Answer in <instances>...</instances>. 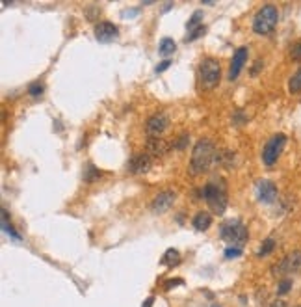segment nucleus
Masks as SVG:
<instances>
[{"label": "nucleus", "instance_id": "nucleus-7", "mask_svg": "<svg viewBox=\"0 0 301 307\" xmlns=\"http://www.w3.org/2000/svg\"><path fill=\"white\" fill-rule=\"evenodd\" d=\"M301 270V251H292L281 263H277L273 266V274L275 276H288V274H296Z\"/></svg>", "mask_w": 301, "mask_h": 307}, {"label": "nucleus", "instance_id": "nucleus-18", "mask_svg": "<svg viewBox=\"0 0 301 307\" xmlns=\"http://www.w3.org/2000/svg\"><path fill=\"white\" fill-rule=\"evenodd\" d=\"M288 92L290 93H299L301 92V67L296 73L292 75V78L288 80Z\"/></svg>", "mask_w": 301, "mask_h": 307}, {"label": "nucleus", "instance_id": "nucleus-16", "mask_svg": "<svg viewBox=\"0 0 301 307\" xmlns=\"http://www.w3.org/2000/svg\"><path fill=\"white\" fill-rule=\"evenodd\" d=\"M175 50H177V45L171 38H164L160 41V45H158V52H160L162 56H170V54H173Z\"/></svg>", "mask_w": 301, "mask_h": 307}, {"label": "nucleus", "instance_id": "nucleus-24", "mask_svg": "<svg viewBox=\"0 0 301 307\" xmlns=\"http://www.w3.org/2000/svg\"><path fill=\"white\" fill-rule=\"evenodd\" d=\"M28 93L32 95V97H37V95H41L43 93V84L41 82H34L28 86Z\"/></svg>", "mask_w": 301, "mask_h": 307}, {"label": "nucleus", "instance_id": "nucleus-10", "mask_svg": "<svg viewBox=\"0 0 301 307\" xmlns=\"http://www.w3.org/2000/svg\"><path fill=\"white\" fill-rule=\"evenodd\" d=\"M117 35H119V28L114 23H110V21H101L95 26V38L99 41H102V43H110Z\"/></svg>", "mask_w": 301, "mask_h": 307}, {"label": "nucleus", "instance_id": "nucleus-13", "mask_svg": "<svg viewBox=\"0 0 301 307\" xmlns=\"http://www.w3.org/2000/svg\"><path fill=\"white\" fill-rule=\"evenodd\" d=\"M246 60H248V49L246 47H240L236 49V52L233 54V62H231V69H229V78L231 80H236L242 71V67L246 65Z\"/></svg>", "mask_w": 301, "mask_h": 307}, {"label": "nucleus", "instance_id": "nucleus-25", "mask_svg": "<svg viewBox=\"0 0 301 307\" xmlns=\"http://www.w3.org/2000/svg\"><path fill=\"white\" fill-rule=\"evenodd\" d=\"M290 288H292V281H290V279H283V281L279 283V287H277V293L283 296V294H287Z\"/></svg>", "mask_w": 301, "mask_h": 307}, {"label": "nucleus", "instance_id": "nucleus-1", "mask_svg": "<svg viewBox=\"0 0 301 307\" xmlns=\"http://www.w3.org/2000/svg\"><path fill=\"white\" fill-rule=\"evenodd\" d=\"M219 160V151L216 149L214 141L209 138H203L194 146L192 151V160H190V170L192 173H204Z\"/></svg>", "mask_w": 301, "mask_h": 307}, {"label": "nucleus", "instance_id": "nucleus-15", "mask_svg": "<svg viewBox=\"0 0 301 307\" xmlns=\"http://www.w3.org/2000/svg\"><path fill=\"white\" fill-rule=\"evenodd\" d=\"M192 224L197 231H206L212 225V216L209 212H197L192 220Z\"/></svg>", "mask_w": 301, "mask_h": 307}, {"label": "nucleus", "instance_id": "nucleus-30", "mask_svg": "<svg viewBox=\"0 0 301 307\" xmlns=\"http://www.w3.org/2000/svg\"><path fill=\"white\" fill-rule=\"evenodd\" d=\"M170 65H171V60H164V62H162V64H158V65H156V69H155V71H156V73H162V71H165V69L170 67Z\"/></svg>", "mask_w": 301, "mask_h": 307}, {"label": "nucleus", "instance_id": "nucleus-6", "mask_svg": "<svg viewBox=\"0 0 301 307\" xmlns=\"http://www.w3.org/2000/svg\"><path fill=\"white\" fill-rule=\"evenodd\" d=\"M199 75H201V82L206 88H214V86H218L219 78H221V67H219V64L214 58H206L201 64Z\"/></svg>", "mask_w": 301, "mask_h": 307}, {"label": "nucleus", "instance_id": "nucleus-2", "mask_svg": "<svg viewBox=\"0 0 301 307\" xmlns=\"http://www.w3.org/2000/svg\"><path fill=\"white\" fill-rule=\"evenodd\" d=\"M279 21V10L273 4H264L253 19V30L260 35L270 34Z\"/></svg>", "mask_w": 301, "mask_h": 307}, {"label": "nucleus", "instance_id": "nucleus-19", "mask_svg": "<svg viewBox=\"0 0 301 307\" xmlns=\"http://www.w3.org/2000/svg\"><path fill=\"white\" fill-rule=\"evenodd\" d=\"M273 249H275V240H273L272 237H268V239L262 242V246L258 248V254L257 255H258V257H266V255L272 254Z\"/></svg>", "mask_w": 301, "mask_h": 307}, {"label": "nucleus", "instance_id": "nucleus-14", "mask_svg": "<svg viewBox=\"0 0 301 307\" xmlns=\"http://www.w3.org/2000/svg\"><path fill=\"white\" fill-rule=\"evenodd\" d=\"M170 151V143L162 138H149L147 140V153L150 156H162Z\"/></svg>", "mask_w": 301, "mask_h": 307}, {"label": "nucleus", "instance_id": "nucleus-21", "mask_svg": "<svg viewBox=\"0 0 301 307\" xmlns=\"http://www.w3.org/2000/svg\"><path fill=\"white\" fill-rule=\"evenodd\" d=\"M101 175H102V173L97 170V168L93 166V164H88V166H86V171H84V179L88 180V183H91V180H97Z\"/></svg>", "mask_w": 301, "mask_h": 307}, {"label": "nucleus", "instance_id": "nucleus-3", "mask_svg": "<svg viewBox=\"0 0 301 307\" xmlns=\"http://www.w3.org/2000/svg\"><path fill=\"white\" fill-rule=\"evenodd\" d=\"M219 233H221V239H223L225 242L233 244L234 248H240V246L248 240V229H246V225H243L242 222H238V220H229V222H225V224L221 225Z\"/></svg>", "mask_w": 301, "mask_h": 307}, {"label": "nucleus", "instance_id": "nucleus-26", "mask_svg": "<svg viewBox=\"0 0 301 307\" xmlns=\"http://www.w3.org/2000/svg\"><path fill=\"white\" fill-rule=\"evenodd\" d=\"M290 56L294 60H301V41H296V43H292L290 47Z\"/></svg>", "mask_w": 301, "mask_h": 307}, {"label": "nucleus", "instance_id": "nucleus-11", "mask_svg": "<svg viewBox=\"0 0 301 307\" xmlns=\"http://www.w3.org/2000/svg\"><path fill=\"white\" fill-rule=\"evenodd\" d=\"M153 164V156L149 153H140V155H134L126 164V170L130 173H145L147 170Z\"/></svg>", "mask_w": 301, "mask_h": 307}, {"label": "nucleus", "instance_id": "nucleus-17", "mask_svg": "<svg viewBox=\"0 0 301 307\" xmlns=\"http://www.w3.org/2000/svg\"><path fill=\"white\" fill-rule=\"evenodd\" d=\"M162 263L167 264V266H177L180 263V254L177 249H167L164 257H162Z\"/></svg>", "mask_w": 301, "mask_h": 307}, {"label": "nucleus", "instance_id": "nucleus-12", "mask_svg": "<svg viewBox=\"0 0 301 307\" xmlns=\"http://www.w3.org/2000/svg\"><path fill=\"white\" fill-rule=\"evenodd\" d=\"M257 194H258V200L262 201V203H273V201L277 200V186L268 179L258 180Z\"/></svg>", "mask_w": 301, "mask_h": 307}, {"label": "nucleus", "instance_id": "nucleus-9", "mask_svg": "<svg viewBox=\"0 0 301 307\" xmlns=\"http://www.w3.org/2000/svg\"><path fill=\"white\" fill-rule=\"evenodd\" d=\"M173 203H175V192L164 190L153 200L150 209H153V212H156V214H164V212H167V210L171 209Z\"/></svg>", "mask_w": 301, "mask_h": 307}, {"label": "nucleus", "instance_id": "nucleus-32", "mask_svg": "<svg viewBox=\"0 0 301 307\" xmlns=\"http://www.w3.org/2000/svg\"><path fill=\"white\" fill-rule=\"evenodd\" d=\"M150 303H153V298H149V300H147V303L143 307H150Z\"/></svg>", "mask_w": 301, "mask_h": 307}, {"label": "nucleus", "instance_id": "nucleus-29", "mask_svg": "<svg viewBox=\"0 0 301 307\" xmlns=\"http://www.w3.org/2000/svg\"><path fill=\"white\" fill-rule=\"evenodd\" d=\"M242 254V248H227L225 249V257L227 259H233V257H238V255Z\"/></svg>", "mask_w": 301, "mask_h": 307}, {"label": "nucleus", "instance_id": "nucleus-27", "mask_svg": "<svg viewBox=\"0 0 301 307\" xmlns=\"http://www.w3.org/2000/svg\"><path fill=\"white\" fill-rule=\"evenodd\" d=\"M248 121V116L243 112H234L233 114V123L234 125H242V123H246Z\"/></svg>", "mask_w": 301, "mask_h": 307}, {"label": "nucleus", "instance_id": "nucleus-22", "mask_svg": "<svg viewBox=\"0 0 301 307\" xmlns=\"http://www.w3.org/2000/svg\"><path fill=\"white\" fill-rule=\"evenodd\" d=\"M201 21H203V11H195L194 15H192V19L188 21V32L190 30H194V28H197V26H201Z\"/></svg>", "mask_w": 301, "mask_h": 307}, {"label": "nucleus", "instance_id": "nucleus-20", "mask_svg": "<svg viewBox=\"0 0 301 307\" xmlns=\"http://www.w3.org/2000/svg\"><path fill=\"white\" fill-rule=\"evenodd\" d=\"M2 229H4L8 234H11V237H13L15 240H19V239H21L19 233H17V231L13 229V225L10 224V220H8V214H6V210H2Z\"/></svg>", "mask_w": 301, "mask_h": 307}, {"label": "nucleus", "instance_id": "nucleus-23", "mask_svg": "<svg viewBox=\"0 0 301 307\" xmlns=\"http://www.w3.org/2000/svg\"><path fill=\"white\" fill-rule=\"evenodd\" d=\"M204 25H201V26H197V28H194V30H190L188 34H186V41H194V39H197L199 35H203L204 34Z\"/></svg>", "mask_w": 301, "mask_h": 307}, {"label": "nucleus", "instance_id": "nucleus-28", "mask_svg": "<svg viewBox=\"0 0 301 307\" xmlns=\"http://www.w3.org/2000/svg\"><path fill=\"white\" fill-rule=\"evenodd\" d=\"M188 141H190V136L184 132V134L179 138V141L175 143V149H179V151H180V149H184V147L188 146Z\"/></svg>", "mask_w": 301, "mask_h": 307}, {"label": "nucleus", "instance_id": "nucleus-8", "mask_svg": "<svg viewBox=\"0 0 301 307\" xmlns=\"http://www.w3.org/2000/svg\"><path fill=\"white\" fill-rule=\"evenodd\" d=\"M170 125V117L164 112H156L147 119V132H149V138H160L162 132L167 129Z\"/></svg>", "mask_w": 301, "mask_h": 307}, {"label": "nucleus", "instance_id": "nucleus-4", "mask_svg": "<svg viewBox=\"0 0 301 307\" xmlns=\"http://www.w3.org/2000/svg\"><path fill=\"white\" fill-rule=\"evenodd\" d=\"M203 197L216 214H223L225 209H227V194H225L223 186L209 183V185L203 188Z\"/></svg>", "mask_w": 301, "mask_h": 307}, {"label": "nucleus", "instance_id": "nucleus-5", "mask_svg": "<svg viewBox=\"0 0 301 307\" xmlns=\"http://www.w3.org/2000/svg\"><path fill=\"white\" fill-rule=\"evenodd\" d=\"M285 143H287V136L285 134H275L270 140L266 141V146L262 149V162L266 166H273L277 162V158L281 156L283 149H285Z\"/></svg>", "mask_w": 301, "mask_h": 307}, {"label": "nucleus", "instance_id": "nucleus-31", "mask_svg": "<svg viewBox=\"0 0 301 307\" xmlns=\"http://www.w3.org/2000/svg\"><path fill=\"white\" fill-rule=\"evenodd\" d=\"M270 307H287V303H285V300H275Z\"/></svg>", "mask_w": 301, "mask_h": 307}]
</instances>
